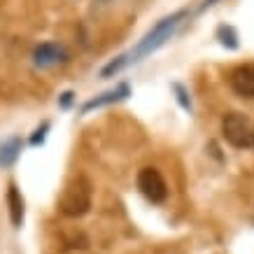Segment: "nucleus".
Masks as SVG:
<instances>
[{
	"label": "nucleus",
	"instance_id": "4",
	"mask_svg": "<svg viewBox=\"0 0 254 254\" xmlns=\"http://www.w3.org/2000/svg\"><path fill=\"white\" fill-rule=\"evenodd\" d=\"M138 189L149 203H156V205L168 198L166 180H163L161 173L156 168H152V166H147V168H142L138 173Z\"/></svg>",
	"mask_w": 254,
	"mask_h": 254
},
{
	"label": "nucleus",
	"instance_id": "6",
	"mask_svg": "<svg viewBox=\"0 0 254 254\" xmlns=\"http://www.w3.org/2000/svg\"><path fill=\"white\" fill-rule=\"evenodd\" d=\"M63 61H65V52H63V47L54 45V42H42L33 52V63L38 68H52V65Z\"/></svg>",
	"mask_w": 254,
	"mask_h": 254
},
{
	"label": "nucleus",
	"instance_id": "8",
	"mask_svg": "<svg viewBox=\"0 0 254 254\" xmlns=\"http://www.w3.org/2000/svg\"><path fill=\"white\" fill-rule=\"evenodd\" d=\"M7 205H9V219H12V226H14V229H21L26 208H23V196H21V191L16 189V185L7 187Z\"/></svg>",
	"mask_w": 254,
	"mask_h": 254
},
{
	"label": "nucleus",
	"instance_id": "3",
	"mask_svg": "<svg viewBox=\"0 0 254 254\" xmlns=\"http://www.w3.org/2000/svg\"><path fill=\"white\" fill-rule=\"evenodd\" d=\"M222 135L236 149H250L254 147V124L240 112H229L222 119Z\"/></svg>",
	"mask_w": 254,
	"mask_h": 254
},
{
	"label": "nucleus",
	"instance_id": "7",
	"mask_svg": "<svg viewBox=\"0 0 254 254\" xmlns=\"http://www.w3.org/2000/svg\"><path fill=\"white\" fill-rule=\"evenodd\" d=\"M128 93H131L128 84H119V86H115V89H110V91L96 96V98L86 100L84 105H82V112H91V110L103 108V105H110V103H119V100L128 98Z\"/></svg>",
	"mask_w": 254,
	"mask_h": 254
},
{
	"label": "nucleus",
	"instance_id": "15",
	"mask_svg": "<svg viewBox=\"0 0 254 254\" xmlns=\"http://www.w3.org/2000/svg\"><path fill=\"white\" fill-rule=\"evenodd\" d=\"M217 0H205V2H203V5H200V12H203V9H208V7H212V5H215Z\"/></svg>",
	"mask_w": 254,
	"mask_h": 254
},
{
	"label": "nucleus",
	"instance_id": "1",
	"mask_svg": "<svg viewBox=\"0 0 254 254\" xmlns=\"http://www.w3.org/2000/svg\"><path fill=\"white\" fill-rule=\"evenodd\" d=\"M187 16L185 9H180V12H173L170 16H166V19H161V21L156 23L152 31L147 33L145 38L140 40L138 45L133 47L128 54H124V59H126V63H135L140 61V59H145V56H149L152 52H156L159 47L166 45V40H170V35L175 33V28L180 26V21Z\"/></svg>",
	"mask_w": 254,
	"mask_h": 254
},
{
	"label": "nucleus",
	"instance_id": "14",
	"mask_svg": "<svg viewBox=\"0 0 254 254\" xmlns=\"http://www.w3.org/2000/svg\"><path fill=\"white\" fill-rule=\"evenodd\" d=\"M72 96H75L72 91L61 93V108H70V103H72Z\"/></svg>",
	"mask_w": 254,
	"mask_h": 254
},
{
	"label": "nucleus",
	"instance_id": "2",
	"mask_svg": "<svg viewBox=\"0 0 254 254\" xmlns=\"http://www.w3.org/2000/svg\"><path fill=\"white\" fill-rule=\"evenodd\" d=\"M93 198V187L89 182V177L77 175L63 189L61 198H59V210L65 217H82L89 212Z\"/></svg>",
	"mask_w": 254,
	"mask_h": 254
},
{
	"label": "nucleus",
	"instance_id": "13",
	"mask_svg": "<svg viewBox=\"0 0 254 254\" xmlns=\"http://www.w3.org/2000/svg\"><path fill=\"white\" fill-rule=\"evenodd\" d=\"M47 131H49V124H42V126H40L38 131H35V135H33L31 138V145L33 147H38V145H42V142H45V138H47Z\"/></svg>",
	"mask_w": 254,
	"mask_h": 254
},
{
	"label": "nucleus",
	"instance_id": "12",
	"mask_svg": "<svg viewBox=\"0 0 254 254\" xmlns=\"http://www.w3.org/2000/svg\"><path fill=\"white\" fill-rule=\"evenodd\" d=\"M173 91L177 93V103L182 105V110H187V112H191V100H189V96H187L185 86H182V84H173Z\"/></svg>",
	"mask_w": 254,
	"mask_h": 254
},
{
	"label": "nucleus",
	"instance_id": "5",
	"mask_svg": "<svg viewBox=\"0 0 254 254\" xmlns=\"http://www.w3.org/2000/svg\"><path fill=\"white\" fill-rule=\"evenodd\" d=\"M229 84L243 98H254V63H240L231 70Z\"/></svg>",
	"mask_w": 254,
	"mask_h": 254
},
{
	"label": "nucleus",
	"instance_id": "10",
	"mask_svg": "<svg viewBox=\"0 0 254 254\" xmlns=\"http://www.w3.org/2000/svg\"><path fill=\"white\" fill-rule=\"evenodd\" d=\"M217 38H219V42H222L224 47H229V49H236V47H238V35H236V31H233L231 26H219V28H217Z\"/></svg>",
	"mask_w": 254,
	"mask_h": 254
},
{
	"label": "nucleus",
	"instance_id": "9",
	"mask_svg": "<svg viewBox=\"0 0 254 254\" xmlns=\"http://www.w3.org/2000/svg\"><path fill=\"white\" fill-rule=\"evenodd\" d=\"M21 154V138H7L0 142V166L9 168Z\"/></svg>",
	"mask_w": 254,
	"mask_h": 254
},
{
	"label": "nucleus",
	"instance_id": "11",
	"mask_svg": "<svg viewBox=\"0 0 254 254\" xmlns=\"http://www.w3.org/2000/svg\"><path fill=\"white\" fill-rule=\"evenodd\" d=\"M126 65H128V63H126V59H124V54H122V56H117L115 61H110L108 65L103 68L100 75H103V77H112V75H117V72H119L122 68H126Z\"/></svg>",
	"mask_w": 254,
	"mask_h": 254
}]
</instances>
